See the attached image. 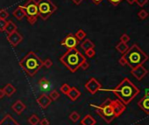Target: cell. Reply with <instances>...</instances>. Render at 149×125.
Listing matches in <instances>:
<instances>
[{
  "label": "cell",
  "instance_id": "18",
  "mask_svg": "<svg viewBox=\"0 0 149 125\" xmlns=\"http://www.w3.org/2000/svg\"><path fill=\"white\" fill-rule=\"evenodd\" d=\"M82 125H96V120L90 115H86L84 118L81 119Z\"/></svg>",
  "mask_w": 149,
  "mask_h": 125
},
{
  "label": "cell",
  "instance_id": "42",
  "mask_svg": "<svg viewBox=\"0 0 149 125\" xmlns=\"http://www.w3.org/2000/svg\"><path fill=\"white\" fill-rule=\"evenodd\" d=\"M71 1L74 3V4H76V5H80L82 1H84V0H71Z\"/></svg>",
  "mask_w": 149,
  "mask_h": 125
},
{
  "label": "cell",
  "instance_id": "27",
  "mask_svg": "<svg viewBox=\"0 0 149 125\" xmlns=\"http://www.w3.org/2000/svg\"><path fill=\"white\" fill-rule=\"evenodd\" d=\"M70 86L69 85V84H67V83H64V84H62L61 86V87H60V91L62 93V94H64V95H68V93L69 92V90H70Z\"/></svg>",
  "mask_w": 149,
  "mask_h": 125
},
{
  "label": "cell",
  "instance_id": "14",
  "mask_svg": "<svg viewBox=\"0 0 149 125\" xmlns=\"http://www.w3.org/2000/svg\"><path fill=\"white\" fill-rule=\"evenodd\" d=\"M26 109V105L20 100L17 101L11 105V110L17 115H21Z\"/></svg>",
  "mask_w": 149,
  "mask_h": 125
},
{
  "label": "cell",
  "instance_id": "10",
  "mask_svg": "<svg viewBox=\"0 0 149 125\" xmlns=\"http://www.w3.org/2000/svg\"><path fill=\"white\" fill-rule=\"evenodd\" d=\"M7 40H8V42L10 43V45L11 46L15 47L23 41V36L19 32L15 31V32L8 34Z\"/></svg>",
  "mask_w": 149,
  "mask_h": 125
},
{
  "label": "cell",
  "instance_id": "44",
  "mask_svg": "<svg viewBox=\"0 0 149 125\" xmlns=\"http://www.w3.org/2000/svg\"><path fill=\"white\" fill-rule=\"evenodd\" d=\"M126 2H127L129 5H133V4L136 2V0H126Z\"/></svg>",
  "mask_w": 149,
  "mask_h": 125
},
{
  "label": "cell",
  "instance_id": "22",
  "mask_svg": "<svg viewBox=\"0 0 149 125\" xmlns=\"http://www.w3.org/2000/svg\"><path fill=\"white\" fill-rule=\"evenodd\" d=\"M81 47L82 49L84 50V51H86L90 48H94L95 47V44L90 40H84V41L82 42L81 44Z\"/></svg>",
  "mask_w": 149,
  "mask_h": 125
},
{
  "label": "cell",
  "instance_id": "43",
  "mask_svg": "<svg viewBox=\"0 0 149 125\" xmlns=\"http://www.w3.org/2000/svg\"><path fill=\"white\" fill-rule=\"evenodd\" d=\"M91 1L95 4V5H99L103 2V0H91Z\"/></svg>",
  "mask_w": 149,
  "mask_h": 125
},
{
  "label": "cell",
  "instance_id": "8",
  "mask_svg": "<svg viewBox=\"0 0 149 125\" xmlns=\"http://www.w3.org/2000/svg\"><path fill=\"white\" fill-rule=\"evenodd\" d=\"M85 88L87 91L91 94V95H96L98 91H100L102 89V85L95 78H90L86 83H85Z\"/></svg>",
  "mask_w": 149,
  "mask_h": 125
},
{
  "label": "cell",
  "instance_id": "23",
  "mask_svg": "<svg viewBox=\"0 0 149 125\" xmlns=\"http://www.w3.org/2000/svg\"><path fill=\"white\" fill-rule=\"evenodd\" d=\"M116 49H117L121 54H125V53L127 52V50L129 49V46H127V43H124V42H119L117 46H116Z\"/></svg>",
  "mask_w": 149,
  "mask_h": 125
},
{
  "label": "cell",
  "instance_id": "13",
  "mask_svg": "<svg viewBox=\"0 0 149 125\" xmlns=\"http://www.w3.org/2000/svg\"><path fill=\"white\" fill-rule=\"evenodd\" d=\"M37 103L40 105V107L41 109L45 110L47 109L48 106H50L52 103V99L49 97V95H46V94H42L40 95L38 98H37Z\"/></svg>",
  "mask_w": 149,
  "mask_h": 125
},
{
  "label": "cell",
  "instance_id": "11",
  "mask_svg": "<svg viewBox=\"0 0 149 125\" xmlns=\"http://www.w3.org/2000/svg\"><path fill=\"white\" fill-rule=\"evenodd\" d=\"M112 106H113V110H114V113H115V116L116 117L120 116L126 110L125 104H124L119 99L112 101Z\"/></svg>",
  "mask_w": 149,
  "mask_h": 125
},
{
  "label": "cell",
  "instance_id": "30",
  "mask_svg": "<svg viewBox=\"0 0 149 125\" xmlns=\"http://www.w3.org/2000/svg\"><path fill=\"white\" fill-rule=\"evenodd\" d=\"M49 97L52 99V101H56L57 99L60 98V94L57 90H53L50 95H49Z\"/></svg>",
  "mask_w": 149,
  "mask_h": 125
},
{
  "label": "cell",
  "instance_id": "6",
  "mask_svg": "<svg viewBox=\"0 0 149 125\" xmlns=\"http://www.w3.org/2000/svg\"><path fill=\"white\" fill-rule=\"evenodd\" d=\"M39 17L42 20H47L56 11L57 6L53 3L52 0H39L37 2Z\"/></svg>",
  "mask_w": 149,
  "mask_h": 125
},
{
  "label": "cell",
  "instance_id": "41",
  "mask_svg": "<svg viewBox=\"0 0 149 125\" xmlns=\"http://www.w3.org/2000/svg\"><path fill=\"white\" fill-rule=\"evenodd\" d=\"M5 96V91L3 90V88H1V89H0V99H3Z\"/></svg>",
  "mask_w": 149,
  "mask_h": 125
},
{
  "label": "cell",
  "instance_id": "24",
  "mask_svg": "<svg viewBox=\"0 0 149 125\" xmlns=\"http://www.w3.org/2000/svg\"><path fill=\"white\" fill-rule=\"evenodd\" d=\"M40 118L37 115L35 114H32L29 118H28V122L31 125H38L40 123Z\"/></svg>",
  "mask_w": 149,
  "mask_h": 125
},
{
  "label": "cell",
  "instance_id": "40",
  "mask_svg": "<svg viewBox=\"0 0 149 125\" xmlns=\"http://www.w3.org/2000/svg\"><path fill=\"white\" fill-rule=\"evenodd\" d=\"M40 125H49V121L47 118H43L40 121Z\"/></svg>",
  "mask_w": 149,
  "mask_h": 125
},
{
  "label": "cell",
  "instance_id": "2",
  "mask_svg": "<svg viewBox=\"0 0 149 125\" xmlns=\"http://www.w3.org/2000/svg\"><path fill=\"white\" fill-rule=\"evenodd\" d=\"M86 60L85 56L76 49H68L64 54L60 58V61L67 67L71 73H76L81 67L82 63Z\"/></svg>",
  "mask_w": 149,
  "mask_h": 125
},
{
  "label": "cell",
  "instance_id": "12",
  "mask_svg": "<svg viewBox=\"0 0 149 125\" xmlns=\"http://www.w3.org/2000/svg\"><path fill=\"white\" fill-rule=\"evenodd\" d=\"M131 75L133 77H135L136 80L138 81H141L147 74L148 71L143 67V66H139L134 69H131Z\"/></svg>",
  "mask_w": 149,
  "mask_h": 125
},
{
  "label": "cell",
  "instance_id": "5",
  "mask_svg": "<svg viewBox=\"0 0 149 125\" xmlns=\"http://www.w3.org/2000/svg\"><path fill=\"white\" fill-rule=\"evenodd\" d=\"M91 108H94L96 114L100 116L105 122L107 123H111L115 118V113L112 106V100L107 99L105 101H104L101 105H95V104H90Z\"/></svg>",
  "mask_w": 149,
  "mask_h": 125
},
{
  "label": "cell",
  "instance_id": "16",
  "mask_svg": "<svg viewBox=\"0 0 149 125\" xmlns=\"http://www.w3.org/2000/svg\"><path fill=\"white\" fill-rule=\"evenodd\" d=\"M0 125H20L10 114H6L0 121Z\"/></svg>",
  "mask_w": 149,
  "mask_h": 125
},
{
  "label": "cell",
  "instance_id": "3",
  "mask_svg": "<svg viewBox=\"0 0 149 125\" xmlns=\"http://www.w3.org/2000/svg\"><path fill=\"white\" fill-rule=\"evenodd\" d=\"M20 66L30 77H32L43 67V61L35 52H29L20 61Z\"/></svg>",
  "mask_w": 149,
  "mask_h": 125
},
{
  "label": "cell",
  "instance_id": "17",
  "mask_svg": "<svg viewBox=\"0 0 149 125\" xmlns=\"http://www.w3.org/2000/svg\"><path fill=\"white\" fill-rule=\"evenodd\" d=\"M68 97L72 101H76L80 96H81V91L78 88H76V87H73L70 88L69 92L68 93Z\"/></svg>",
  "mask_w": 149,
  "mask_h": 125
},
{
  "label": "cell",
  "instance_id": "19",
  "mask_svg": "<svg viewBox=\"0 0 149 125\" xmlns=\"http://www.w3.org/2000/svg\"><path fill=\"white\" fill-rule=\"evenodd\" d=\"M3 90L5 91V95L11 97L13 94L16 93V91H17V88H16L12 84L8 83V84H6V85L3 87Z\"/></svg>",
  "mask_w": 149,
  "mask_h": 125
},
{
  "label": "cell",
  "instance_id": "26",
  "mask_svg": "<svg viewBox=\"0 0 149 125\" xmlns=\"http://www.w3.org/2000/svg\"><path fill=\"white\" fill-rule=\"evenodd\" d=\"M39 85L42 89H47L49 87V85H50V82H49L46 78H42L39 81Z\"/></svg>",
  "mask_w": 149,
  "mask_h": 125
},
{
  "label": "cell",
  "instance_id": "21",
  "mask_svg": "<svg viewBox=\"0 0 149 125\" xmlns=\"http://www.w3.org/2000/svg\"><path fill=\"white\" fill-rule=\"evenodd\" d=\"M15 31H17V26H16V24H14L11 20L7 21L5 32H6L7 34H10V33H11Z\"/></svg>",
  "mask_w": 149,
  "mask_h": 125
},
{
  "label": "cell",
  "instance_id": "35",
  "mask_svg": "<svg viewBox=\"0 0 149 125\" xmlns=\"http://www.w3.org/2000/svg\"><path fill=\"white\" fill-rule=\"evenodd\" d=\"M7 21L5 19H0V32H5Z\"/></svg>",
  "mask_w": 149,
  "mask_h": 125
},
{
  "label": "cell",
  "instance_id": "39",
  "mask_svg": "<svg viewBox=\"0 0 149 125\" xmlns=\"http://www.w3.org/2000/svg\"><path fill=\"white\" fill-rule=\"evenodd\" d=\"M119 63L121 66H125V65H126V60H125V58L124 55L119 60Z\"/></svg>",
  "mask_w": 149,
  "mask_h": 125
},
{
  "label": "cell",
  "instance_id": "38",
  "mask_svg": "<svg viewBox=\"0 0 149 125\" xmlns=\"http://www.w3.org/2000/svg\"><path fill=\"white\" fill-rule=\"evenodd\" d=\"M108 1L112 5H114V6H117V5H119L123 0H108Z\"/></svg>",
  "mask_w": 149,
  "mask_h": 125
},
{
  "label": "cell",
  "instance_id": "20",
  "mask_svg": "<svg viewBox=\"0 0 149 125\" xmlns=\"http://www.w3.org/2000/svg\"><path fill=\"white\" fill-rule=\"evenodd\" d=\"M13 17H16L18 20H21L23 17H25V12L23 11V9L21 8V6H18L14 11H13Z\"/></svg>",
  "mask_w": 149,
  "mask_h": 125
},
{
  "label": "cell",
  "instance_id": "25",
  "mask_svg": "<svg viewBox=\"0 0 149 125\" xmlns=\"http://www.w3.org/2000/svg\"><path fill=\"white\" fill-rule=\"evenodd\" d=\"M86 32L82 30V29H79L76 32V34H75V36H76V38L79 40V41H82V40H84L85 38H86Z\"/></svg>",
  "mask_w": 149,
  "mask_h": 125
},
{
  "label": "cell",
  "instance_id": "34",
  "mask_svg": "<svg viewBox=\"0 0 149 125\" xmlns=\"http://www.w3.org/2000/svg\"><path fill=\"white\" fill-rule=\"evenodd\" d=\"M120 41H121V42H124V43H127V42L130 41V37L128 36L127 34L124 33V34L121 35V37H120Z\"/></svg>",
  "mask_w": 149,
  "mask_h": 125
},
{
  "label": "cell",
  "instance_id": "9",
  "mask_svg": "<svg viewBox=\"0 0 149 125\" xmlns=\"http://www.w3.org/2000/svg\"><path fill=\"white\" fill-rule=\"evenodd\" d=\"M78 41L79 40L76 38L75 34L71 33L65 37V39L61 42V45L67 47L68 49H73V48H76L78 45Z\"/></svg>",
  "mask_w": 149,
  "mask_h": 125
},
{
  "label": "cell",
  "instance_id": "33",
  "mask_svg": "<svg viewBox=\"0 0 149 125\" xmlns=\"http://www.w3.org/2000/svg\"><path fill=\"white\" fill-rule=\"evenodd\" d=\"M43 66L44 67H46L47 68H50L52 66H53V61H52V60H50V59H46L44 61H43Z\"/></svg>",
  "mask_w": 149,
  "mask_h": 125
},
{
  "label": "cell",
  "instance_id": "37",
  "mask_svg": "<svg viewBox=\"0 0 149 125\" xmlns=\"http://www.w3.org/2000/svg\"><path fill=\"white\" fill-rule=\"evenodd\" d=\"M89 67H90V64H89V62H87V60H85V61H84L82 63L80 68H82V70H87Z\"/></svg>",
  "mask_w": 149,
  "mask_h": 125
},
{
  "label": "cell",
  "instance_id": "31",
  "mask_svg": "<svg viewBox=\"0 0 149 125\" xmlns=\"http://www.w3.org/2000/svg\"><path fill=\"white\" fill-rule=\"evenodd\" d=\"M148 12L146 11V10H141L139 13H138V16H139V17L140 19H142V20H144V19H146V17H148Z\"/></svg>",
  "mask_w": 149,
  "mask_h": 125
},
{
  "label": "cell",
  "instance_id": "4",
  "mask_svg": "<svg viewBox=\"0 0 149 125\" xmlns=\"http://www.w3.org/2000/svg\"><path fill=\"white\" fill-rule=\"evenodd\" d=\"M123 55L126 60V64L131 69H134L139 66H143L148 60V55L140 49L137 44L132 45Z\"/></svg>",
  "mask_w": 149,
  "mask_h": 125
},
{
  "label": "cell",
  "instance_id": "28",
  "mask_svg": "<svg viewBox=\"0 0 149 125\" xmlns=\"http://www.w3.org/2000/svg\"><path fill=\"white\" fill-rule=\"evenodd\" d=\"M69 119L73 122H77L80 119H81V116L80 115L76 112V111H73L70 115H69Z\"/></svg>",
  "mask_w": 149,
  "mask_h": 125
},
{
  "label": "cell",
  "instance_id": "29",
  "mask_svg": "<svg viewBox=\"0 0 149 125\" xmlns=\"http://www.w3.org/2000/svg\"><path fill=\"white\" fill-rule=\"evenodd\" d=\"M85 55L89 58H93L96 55V51L94 48H90L85 51Z\"/></svg>",
  "mask_w": 149,
  "mask_h": 125
},
{
  "label": "cell",
  "instance_id": "15",
  "mask_svg": "<svg viewBox=\"0 0 149 125\" xmlns=\"http://www.w3.org/2000/svg\"><path fill=\"white\" fill-rule=\"evenodd\" d=\"M138 105L146 115H149V96L148 95H145L143 98H141L139 101Z\"/></svg>",
  "mask_w": 149,
  "mask_h": 125
},
{
  "label": "cell",
  "instance_id": "1",
  "mask_svg": "<svg viewBox=\"0 0 149 125\" xmlns=\"http://www.w3.org/2000/svg\"><path fill=\"white\" fill-rule=\"evenodd\" d=\"M104 91H111L124 104H129L140 92V89L128 78H125L117 87L112 89H105Z\"/></svg>",
  "mask_w": 149,
  "mask_h": 125
},
{
  "label": "cell",
  "instance_id": "32",
  "mask_svg": "<svg viewBox=\"0 0 149 125\" xmlns=\"http://www.w3.org/2000/svg\"><path fill=\"white\" fill-rule=\"evenodd\" d=\"M9 17V13L6 10H0V19H6Z\"/></svg>",
  "mask_w": 149,
  "mask_h": 125
},
{
  "label": "cell",
  "instance_id": "45",
  "mask_svg": "<svg viewBox=\"0 0 149 125\" xmlns=\"http://www.w3.org/2000/svg\"><path fill=\"white\" fill-rule=\"evenodd\" d=\"M145 95H148L149 96V88H146L145 90Z\"/></svg>",
  "mask_w": 149,
  "mask_h": 125
},
{
  "label": "cell",
  "instance_id": "7",
  "mask_svg": "<svg viewBox=\"0 0 149 125\" xmlns=\"http://www.w3.org/2000/svg\"><path fill=\"white\" fill-rule=\"evenodd\" d=\"M25 12V17H26L27 21L30 25L34 26L38 19L39 17V10L37 2L35 0H27L26 4L21 6Z\"/></svg>",
  "mask_w": 149,
  "mask_h": 125
},
{
  "label": "cell",
  "instance_id": "36",
  "mask_svg": "<svg viewBox=\"0 0 149 125\" xmlns=\"http://www.w3.org/2000/svg\"><path fill=\"white\" fill-rule=\"evenodd\" d=\"M147 2H148V0H136L135 3H137V5L140 7H143V6H145V5L147 4Z\"/></svg>",
  "mask_w": 149,
  "mask_h": 125
}]
</instances>
